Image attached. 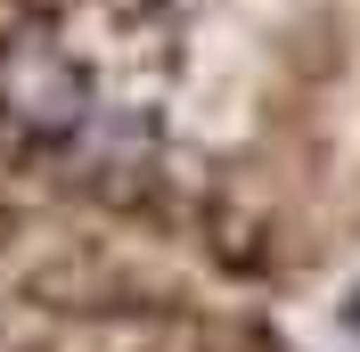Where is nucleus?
Segmentation results:
<instances>
[{"mask_svg":"<svg viewBox=\"0 0 360 352\" xmlns=\"http://www.w3.org/2000/svg\"><path fill=\"white\" fill-rule=\"evenodd\" d=\"M344 328H352V336H360V295H352V303H344Z\"/></svg>","mask_w":360,"mask_h":352,"instance_id":"nucleus-1","label":"nucleus"}]
</instances>
